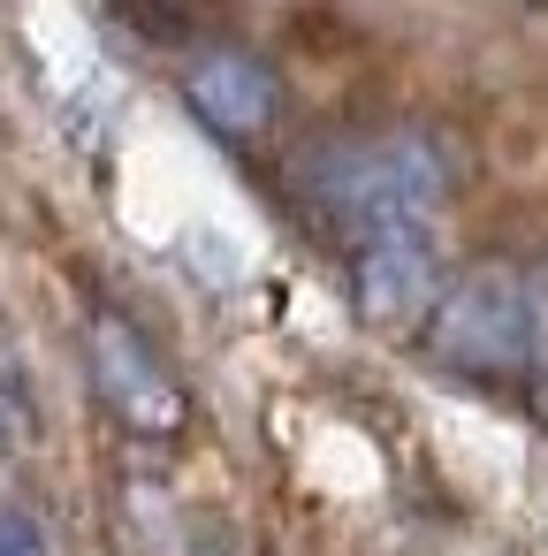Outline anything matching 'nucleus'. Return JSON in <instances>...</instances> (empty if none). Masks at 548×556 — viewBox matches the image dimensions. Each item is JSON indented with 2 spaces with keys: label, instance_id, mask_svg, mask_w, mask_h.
Instances as JSON below:
<instances>
[{
  "label": "nucleus",
  "instance_id": "7ed1b4c3",
  "mask_svg": "<svg viewBox=\"0 0 548 556\" xmlns=\"http://www.w3.org/2000/svg\"><path fill=\"white\" fill-rule=\"evenodd\" d=\"M85 358H92V389H100L107 419H115L130 442H176V434L191 427V396H183L176 366L161 358V343H153L130 313L100 305L92 328H85Z\"/></svg>",
  "mask_w": 548,
  "mask_h": 556
},
{
  "label": "nucleus",
  "instance_id": "0eeeda50",
  "mask_svg": "<svg viewBox=\"0 0 548 556\" xmlns=\"http://www.w3.org/2000/svg\"><path fill=\"white\" fill-rule=\"evenodd\" d=\"M183 556H259V548H252L244 526H229V518H199L191 541H183Z\"/></svg>",
  "mask_w": 548,
  "mask_h": 556
},
{
  "label": "nucleus",
  "instance_id": "1a4fd4ad",
  "mask_svg": "<svg viewBox=\"0 0 548 556\" xmlns=\"http://www.w3.org/2000/svg\"><path fill=\"white\" fill-rule=\"evenodd\" d=\"M9 450H16V427H9V412H0V465H9Z\"/></svg>",
  "mask_w": 548,
  "mask_h": 556
},
{
  "label": "nucleus",
  "instance_id": "20e7f679",
  "mask_svg": "<svg viewBox=\"0 0 548 556\" xmlns=\"http://www.w3.org/2000/svg\"><path fill=\"white\" fill-rule=\"evenodd\" d=\"M442 290H449V275H442V244L426 229H388V237L351 244V305L366 328H426Z\"/></svg>",
  "mask_w": 548,
  "mask_h": 556
},
{
  "label": "nucleus",
  "instance_id": "39448f33",
  "mask_svg": "<svg viewBox=\"0 0 548 556\" xmlns=\"http://www.w3.org/2000/svg\"><path fill=\"white\" fill-rule=\"evenodd\" d=\"M183 100L214 138H259L282 115V77L252 47H199L183 62Z\"/></svg>",
  "mask_w": 548,
  "mask_h": 556
},
{
  "label": "nucleus",
  "instance_id": "423d86ee",
  "mask_svg": "<svg viewBox=\"0 0 548 556\" xmlns=\"http://www.w3.org/2000/svg\"><path fill=\"white\" fill-rule=\"evenodd\" d=\"M0 556H54V533H47L31 510L0 503Z\"/></svg>",
  "mask_w": 548,
  "mask_h": 556
},
{
  "label": "nucleus",
  "instance_id": "f03ea898",
  "mask_svg": "<svg viewBox=\"0 0 548 556\" xmlns=\"http://www.w3.org/2000/svg\"><path fill=\"white\" fill-rule=\"evenodd\" d=\"M426 358L464 374V381H510L533 366V290L518 267L502 260H480L464 275H449L442 305L426 313L419 328Z\"/></svg>",
  "mask_w": 548,
  "mask_h": 556
},
{
  "label": "nucleus",
  "instance_id": "f257e3e1",
  "mask_svg": "<svg viewBox=\"0 0 548 556\" xmlns=\"http://www.w3.org/2000/svg\"><path fill=\"white\" fill-rule=\"evenodd\" d=\"M297 191L305 206L343 229L351 244L388 237V229H426L449 199V153L426 130H358V138H320L297 153Z\"/></svg>",
  "mask_w": 548,
  "mask_h": 556
},
{
  "label": "nucleus",
  "instance_id": "6e6552de",
  "mask_svg": "<svg viewBox=\"0 0 548 556\" xmlns=\"http://www.w3.org/2000/svg\"><path fill=\"white\" fill-rule=\"evenodd\" d=\"M0 396H9V404H31V366H24V343H16L9 313H0Z\"/></svg>",
  "mask_w": 548,
  "mask_h": 556
}]
</instances>
